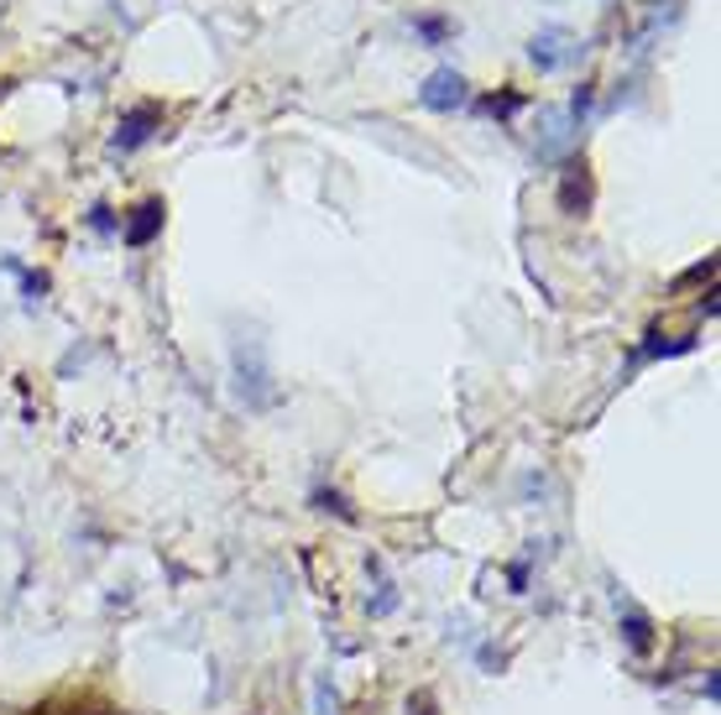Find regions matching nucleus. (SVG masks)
I'll use <instances>...</instances> for the list:
<instances>
[{"instance_id":"nucleus-3","label":"nucleus","mask_w":721,"mask_h":715,"mask_svg":"<svg viewBox=\"0 0 721 715\" xmlns=\"http://www.w3.org/2000/svg\"><path fill=\"white\" fill-rule=\"evenodd\" d=\"M152 126H158V110H152V105H141V110H131V116L120 120V137H116V147H141V141L152 137Z\"/></svg>"},{"instance_id":"nucleus-2","label":"nucleus","mask_w":721,"mask_h":715,"mask_svg":"<svg viewBox=\"0 0 721 715\" xmlns=\"http://www.w3.org/2000/svg\"><path fill=\"white\" fill-rule=\"evenodd\" d=\"M528 58L539 63V68H564V63L575 58V37L560 32V26H549V32H539V37L528 42Z\"/></svg>"},{"instance_id":"nucleus-4","label":"nucleus","mask_w":721,"mask_h":715,"mask_svg":"<svg viewBox=\"0 0 721 715\" xmlns=\"http://www.w3.org/2000/svg\"><path fill=\"white\" fill-rule=\"evenodd\" d=\"M158 225H162V204H141L137 219H131V230H126V240H131V246H147Z\"/></svg>"},{"instance_id":"nucleus-1","label":"nucleus","mask_w":721,"mask_h":715,"mask_svg":"<svg viewBox=\"0 0 721 715\" xmlns=\"http://www.w3.org/2000/svg\"><path fill=\"white\" fill-rule=\"evenodd\" d=\"M419 100L429 105V110H455V105H465V79L455 74V68H440V74L423 79Z\"/></svg>"}]
</instances>
